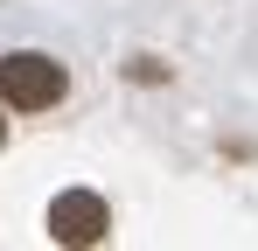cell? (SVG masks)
Returning <instances> with one entry per match:
<instances>
[{"instance_id":"cell-1","label":"cell","mask_w":258,"mask_h":251,"mask_svg":"<svg viewBox=\"0 0 258 251\" xmlns=\"http://www.w3.org/2000/svg\"><path fill=\"white\" fill-rule=\"evenodd\" d=\"M70 98V70L49 49H7L0 56V112H56Z\"/></svg>"},{"instance_id":"cell-2","label":"cell","mask_w":258,"mask_h":251,"mask_svg":"<svg viewBox=\"0 0 258 251\" xmlns=\"http://www.w3.org/2000/svg\"><path fill=\"white\" fill-rule=\"evenodd\" d=\"M49 237L56 244H105L112 237V209L98 189H63L49 203Z\"/></svg>"},{"instance_id":"cell-3","label":"cell","mask_w":258,"mask_h":251,"mask_svg":"<svg viewBox=\"0 0 258 251\" xmlns=\"http://www.w3.org/2000/svg\"><path fill=\"white\" fill-rule=\"evenodd\" d=\"M0 140H7V119H0Z\"/></svg>"}]
</instances>
